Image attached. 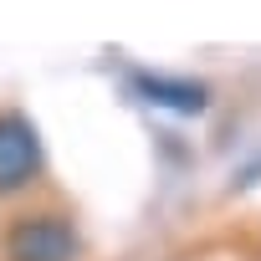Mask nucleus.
<instances>
[{
    "instance_id": "obj_1",
    "label": "nucleus",
    "mask_w": 261,
    "mask_h": 261,
    "mask_svg": "<svg viewBox=\"0 0 261 261\" xmlns=\"http://www.w3.org/2000/svg\"><path fill=\"white\" fill-rule=\"evenodd\" d=\"M41 169V134L26 113H0V195H16Z\"/></svg>"
},
{
    "instance_id": "obj_2",
    "label": "nucleus",
    "mask_w": 261,
    "mask_h": 261,
    "mask_svg": "<svg viewBox=\"0 0 261 261\" xmlns=\"http://www.w3.org/2000/svg\"><path fill=\"white\" fill-rule=\"evenodd\" d=\"M11 261H77V230L62 215H26L6 236Z\"/></svg>"
},
{
    "instance_id": "obj_3",
    "label": "nucleus",
    "mask_w": 261,
    "mask_h": 261,
    "mask_svg": "<svg viewBox=\"0 0 261 261\" xmlns=\"http://www.w3.org/2000/svg\"><path fill=\"white\" fill-rule=\"evenodd\" d=\"M128 87H134V97L139 102H149V108H164V113H174V118H200L205 108H210V92H205V82H190V77H169V72H128Z\"/></svg>"
}]
</instances>
